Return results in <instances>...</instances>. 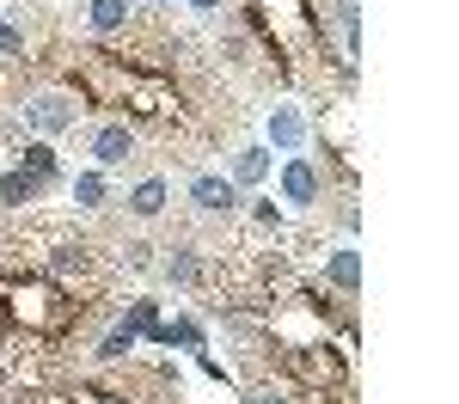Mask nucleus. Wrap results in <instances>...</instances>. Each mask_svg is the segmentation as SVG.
I'll list each match as a JSON object with an SVG mask.
<instances>
[{"label":"nucleus","mask_w":459,"mask_h":404,"mask_svg":"<svg viewBox=\"0 0 459 404\" xmlns=\"http://www.w3.org/2000/svg\"><path fill=\"white\" fill-rule=\"evenodd\" d=\"M86 19H92V31L110 37L129 25V0H86Z\"/></svg>","instance_id":"obj_8"},{"label":"nucleus","mask_w":459,"mask_h":404,"mask_svg":"<svg viewBox=\"0 0 459 404\" xmlns=\"http://www.w3.org/2000/svg\"><path fill=\"white\" fill-rule=\"evenodd\" d=\"M129 209H135L142 220H153L160 209H166V184H160V178H142L135 190H129Z\"/></svg>","instance_id":"obj_11"},{"label":"nucleus","mask_w":459,"mask_h":404,"mask_svg":"<svg viewBox=\"0 0 459 404\" xmlns=\"http://www.w3.org/2000/svg\"><path fill=\"white\" fill-rule=\"evenodd\" d=\"M318 190H325V184H318L313 159H288V166H282V196H288V202L307 209V202H318Z\"/></svg>","instance_id":"obj_2"},{"label":"nucleus","mask_w":459,"mask_h":404,"mask_svg":"<svg viewBox=\"0 0 459 404\" xmlns=\"http://www.w3.org/2000/svg\"><path fill=\"white\" fill-rule=\"evenodd\" d=\"M19 172H31V178L43 184V190H49V184H56V153H49V147H25Z\"/></svg>","instance_id":"obj_13"},{"label":"nucleus","mask_w":459,"mask_h":404,"mask_svg":"<svg viewBox=\"0 0 459 404\" xmlns=\"http://www.w3.org/2000/svg\"><path fill=\"white\" fill-rule=\"evenodd\" d=\"M86 404H135V399H123V392H86Z\"/></svg>","instance_id":"obj_17"},{"label":"nucleus","mask_w":459,"mask_h":404,"mask_svg":"<svg viewBox=\"0 0 459 404\" xmlns=\"http://www.w3.org/2000/svg\"><path fill=\"white\" fill-rule=\"evenodd\" d=\"M37 196H43V184H37L31 172H19V166L0 178V202H6V209H25V202H37Z\"/></svg>","instance_id":"obj_9"},{"label":"nucleus","mask_w":459,"mask_h":404,"mask_svg":"<svg viewBox=\"0 0 459 404\" xmlns=\"http://www.w3.org/2000/svg\"><path fill=\"white\" fill-rule=\"evenodd\" d=\"M166 276H172L178 288H196V282H203V263H196V252H190V245H172V257H166Z\"/></svg>","instance_id":"obj_10"},{"label":"nucleus","mask_w":459,"mask_h":404,"mask_svg":"<svg viewBox=\"0 0 459 404\" xmlns=\"http://www.w3.org/2000/svg\"><path fill=\"white\" fill-rule=\"evenodd\" d=\"M246 404H288V399H276V392H251Z\"/></svg>","instance_id":"obj_18"},{"label":"nucleus","mask_w":459,"mask_h":404,"mask_svg":"<svg viewBox=\"0 0 459 404\" xmlns=\"http://www.w3.org/2000/svg\"><path fill=\"white\" fill-rule=\"evenodd\" d=\"M105 196H110L105 172H80V178H74V202H80V209H105Z\"/></svg>","instance_id":"obj_12"},{"label":"nucleus","mask_w":459,"mask_h":404,"mask_svg":"<svg viewBox=\"0 0 459 404\" xmlns=\"http://www.w3.org/2000/svg\"><path fill=\"white\" fill-rule=\"evenodd\" d=\"M25 123H31L37 135H62V129H80V105H74L68 92H37L31 105H25Z\"/></svg>","instance_id":"obj_1"},{"label":"nucleus","mask_w":459,"mask_h":404,"mask_svg":"<svg viewBox=\"0 0 459 404\" xmlns=\"http://www.w3.org/2000/svg\"><path fill=\"white\" fill-rule=\"evenodd\" d=\"M129 349H135V325H117L105 343H99V362H129Z\"/></svg>","instance_id":"obj_15"},{"label":"nucleus","mask_w":459,"mask_h":404,"mask_svg":"<svg viewBox=\"0 0 459 404\" xmlns=\"http://www.w3.org/2000/svg\"><path fill=\"white\" fill-rule=\"evenodd\" d=\"M264 172H270V153H264V147H239V159H233V178H239V184H257Z\"/></svg>","instance_id":"obj_14"},{"label":"nucleus","mask_w":459,"mask_h":404,"mask_svg":"<svg viewBox=\"0 0 459 404\" xmlns=\"http://www.w3.org/2000/svg\"><path fill=\"white\" fill-rule=\"evenodd\" d=\"M147 337H153L160 349H203V325H196V319H153Z\"/></svg>","instance_id":"obj_4"},{"label":"nucleus","mask_w":459,"mask_h":404,"mask_svg":"<svg viewBox=\"0 0 459 404\" xmlns=\"http://www.w3.org/2000/svg\"><path fill=\"white\" fill-rule=\"evenodd\" d=\"M325 282L343 288V294H355V288H361V257H355V252H331V257H325Z\"/></svg>","instance_id":"obj_6"},{"label":"nucleus","mask_w":459,"mask_h":404,"mask_svg":"<svg viewBox=\"0 0 459 404\" xmlns=\"http://www.w3.org/2000/svg\"><path fill=\"white\" fill-rule=\"evenodd\" d=\"M190 202L209 209V215H233L239 190H233V178H196V184H190Z\"/></svg>","instance_id":"obj_5"},{"label":"nucleus","mask_w":459,"mask_h":404,"mask_svg":"<svg viewBox=\"0 0 459 404\" xmlns=\"http://www.w3.org/2000/svg\"><path fill=\"white\" fill-rule=\"evenodd\" d=\"M190 6H203V13H214V6H221V0H190Z\"/></svg>","instance_id":"obj_19"},{"label":"nucleus","mask_w":459,"mask_h":404,"mask_svg":"<svg viewBox=\"0 0 459 404\" xmlns=\"http://www.w3.org/2000/svg\"><path fill=\"white\" fill-rule=\"evenodd\" d=\"M270 142L288 147V153L307 142V123H300V110H294V105H276V116H270Z\"/></svg>","instance_id":"obj_7"},{"label":"nucleus","mask_w":459,"mask_h":404,"mask_svg":"<svg viewBox=\"0 0 459 404\" xmlns=\"http://www.w3.org/2000/svg\"><path fill=\"white\" fill-rule=\"evenodd\" d=\"M0 56H25V31L13 19H0Z\"/></svg>","instance_id":"obj_16"},{"label":"nucleus","mask_w":459,"mask_h":404,"mask_svg":"<svg viewBox=\"0 0 459 404\" xmlns=\"http://www.w3.org/2000/svg\"><path fill=\"white\" fill-rule=\"evenodd\" d=\"M135 153V135H129V123H105L99 135H92V159L99 166H123Z\"/></svg>","instance_id":"obj_3"}]
</instances>
